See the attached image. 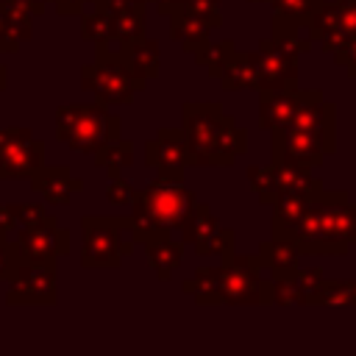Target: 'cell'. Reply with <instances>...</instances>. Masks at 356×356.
Masks as SVG:
<instances>
[{"label": "cell", "mask_w": 356, "mask_h": 356, "mask_svg": "<svg viewBox=\"0 0 356 356\" xmlns=\"http://www.w3.org/2000/svg\"><path fill=\"white\" fill-rule=\"evenodd\" d=\"M275 239L292 242L300 253L342 256L356 242V203L348 192H314L309 209L289 225L273 228Z\"/></svg>", "instance_id": "obj_1"}, {"label": "cell", "mask_w": 356, "mask_h": 356, "mask_svg": "<svg viewBox=\"0 0 356 356\" xmlns=\"http://www.w3.org/2000/svg\"><path fill=\"white\" fill-rule=\"evenodd\" d=\"M186 161L195 164H231L245 147V131L234 125L217 103H186L184 106Z\"/></svg>", "instance_id": "obj_2"}, {"label": "cell", "mask_w": 356, "mask_h": 356, "mask_svg": "<svg viewBox=\"0 0 356 356\" xmlns=\"http://www.w3.org/2000/svg\"><path fill=\"white\" fill-rule=\"evenodd\" d=\"M200 300H228V303H270L273 281L261 278L259 256H234L222 270L197 273Z\"/></svg>", "instance_id": "obj_3"}, {"label": "cell", "mask_w": 356, "mask_h": 356, "mask_svg": "<svg viewBox=\"0 0 356 356\" xmlns=\"http://www.w3.org/2000/svg\"><path fill=\"white\" fill-rule=\"evenodd\" d=\"M192 206H195L192 192H186L181 184H170L167 178H161L159 184L134 195V217H131L134 236L142 242L164 236L172 225H181V220Z\"/></svg>", "instance_id": "obj_4"}, {"label": "cell", "mask_w": 356, "mask_h": 356, "mask_svg": "<svg viewBox=\"0 0 356 356\" xmlns=\"http://www.w3.org/2000/svg\"><path fill=\"white\" fill-rule=\"evenodd\" d=\"M58 136L75 150H103L120 139V120L103 106H64L58 108Z\"/></svg>", "instance_id": "obj_5"}, {"label": "cell", "mask_w": 356, "mask_h": 356, "mask_svg": "<svg viewBox=\"0 0 356 356\" xmlns=\"http://www.w3.org/2000/svg\"><path fill=\"white\" fill-rule=\"evenodd\" d=\"M122 220H106V217H86L83 220V264L86 267H117L120 253L128 250V245L120 239Z\"/></svg>", "instance_id": "obj_6"}, {"label": "cell", "mask_w": 356, "mask_h": 356, "mask_svg": "<svg viewBox=\"0 0 356 356\" xmlns=\"http://www.w3.org/2000/svg\"><path fill=\"white\" fill-rule=\"evenodd\" d=\"M83 86L86 89H95L100 100L125 103L142 86V78H134L131 64H122L120 58H114L108 64L97 61L95 67H86L83 70Z\"/></svg>", "instance_id": "obj_7"}, {"label": "cell", "mask_w": 356, "mask_h": 356, "mask_svg": "<svg viewBox=\"0 0 356 356\" xmlns=\"http://www.w3.org/2000/svg\"><path fill=\"white\" fill-rule=\"evenodd\" d=\"M42 164V145L25 128L0 131V178H19Z\"/></svg>", "instance_id": "obj_8"}, {"label": "cell", "mask_w": 356, "mask_h": 356, "mask_svg": "<svg viewBox=\"0 0 356 356\" xmlns=\"http://www.w3.org/2000/svg\"><path fill=\"white\" fill-rule=\"evenodd\" d=\"M334 122H337V108L334 103H328L320 92H300V103L295 108L292 117V128H300L312 136H317L323 142V147L328 153H334L337 147V136H334Z\"/></svg>", "instance_id": "obj_9"}, {"label": "cell", "mask_w": 356, "mask_h": 356, "mask_svg": "<svg viewBox=\"0 0 356 356\" xmlns=\"http://www.w3.org/2000/svg\"><path fill=\"white\" fill-rule=\"evenodd\" d=\"M261 89H298V56L286 53L275 39H264L253 53Z\"/></svg>", "instance_id": "obj_10"}, {"label": "cell", "mask_w": 356, "mask_h": 356, "mask_svg": "<svg viewBox=\"0 0 356 356\" xmlns=\"http://www.w3.org/2000/svg\"><path fill=\"white\" fill-rule=\"evenodd\" d=\"M58 250H67V234L56 228L53 217H44L36 225H25L19 234V253L33 264H50Z\"/></svg>", "instance_id": "obj_11"}, {"label": "cell", "mask_w": 356, "mask_h": 356, "mask_svg": "<svg viewBox=\"0 0 356 356\" xmlns=\"http://www.w3.org/2000/svg\"><path fill=\"white\" fill-rule=\"evenodd\" d=\"M300 103V89H261L259 125L264 131H281L292 122Z\"/></svg>", "instance_id": "obj_12"}, {"label": "cell", "mask_w": 356, "mask_h": 356, "mask_svg": "<svg viewBox=\"0 0 356 356\" xmlns=\"http://www.w3.org/2000/svg\"><path fill=\"white\" fill-rule=\"evenodd\" d=\"M147 150H156V159H147V161L150 164H159V170H161V175L167 181H172V178L181 175V164L186 161V147H184V136L178 131L164 128L159 134V139L147 145Z\"/></svg>", "instance_id": "obj_13"}, {"label": "cell", "mask_w": 356, "mask_h": 356, "mask_svg": "<svg viewBox=\"0 0 356 356\" xmlns=\"http://www.w3.org/2000/svg\"><path fill=\"white\" fill-rule=\"evenodd\" d=\"M259 261L273 273V278H292L300 270V250L286 239H273L261 245Z\"/></svg>", "instance_id": "obj_14"}, {"label": "cell", "mask_w": 356, "mask_h": 356, "mask_svg": "<svg viewBox=\"0 0 356 356\" xmlns=\"http://www.w3.org/2000/svg\"><path fill=\"white\" fill-rule=\"evenodd\" d=\"M19 292H22V300H28V303H44V300L53 303L56 300V273H53V267L50 264H31V270H25V275H22V289L14 286V292L8 298H14Z\"/></svg>", "instance_id": "obj_15"}, {"label": "cell", "mask_w": 356, "mask_h": 356, "mask_svg": "<svg viewBox=\"0 0 356 356\" xmlns=\"http://www.w3.org/2000/svg\"><path fill=\"white\" fill-rule=\"evenodd\" d=\"M222 83L225 89H259V70L253 53H231V58L222 67Z\"/></svg>", "instance_id": "obj_16"}, {"label": "cell", "mask_w": 356, "mask_h": 356, "mask_svg": "<svg viewBox=\"0 0 356 356\" xmlns=\"http://www.w3.org/2000/svg\"><path fill=\"white\" fill-rule=\"evenodd\" d=\"M273 170H275V181H278V189L281 195L284 192H300V195H312L320 186L317 178H312V170L303 167V164H292V161H273ZM278 195V197H281Z\"/></svg>", "instance_id": "obj_17"}, {"label": "cell", "mask_w": 356, "mask_h": 356, "mask_svg": "<svg viewBox=\"0 0 356 356\" xmlns=\"http://www.w3.org/2000/svg\"><path fill=\"white\" fill-rule=\"evenodd\" d=\"M81 184H75L70 178V170L64 167H50V170H39L36 172V181H33V189L42 192L50 203H70V192L78 189Z\"/></svg>", "instance_id": "obj_18"}, {"label": "cell", "mask_w": 356, "mask_h": 356, "mask_svg": "<svg viewBox=\"0 0 356 356\" xmlns=\"http://www.w3.org/2000/svg\"><path fill=\"white\" fill-rule=\"evenodd\" d=\"M312 306H356V278H337L328 281L323 278V284L314 289V295H309Z\"/></svg>", "instance_id": "obj_19"}, {"label": "cell", "mask_w": 356, "mask_h": 356, "mask_svg": "<svg viewBox=\"0 0 356 356\" xmlns=\"http://www.w3.org/2000/svg\"><path fill=\"white\" fill-rule=\"evenodd\" d=\"M273 3V17H278V19H284V22H292V25H303L306 28V22L312 19V14L317 11V6L323 3V0H270Z\"/></svg>", "instance_id": "obj_20"}, {"label": "cell", "mask_w": 356, "mask_h": 356, "mask_svg": "<svg viewBox=\"0 0 356 356\" xmlns=\"http://www.w3.org/2000/svg\"><path fill=\"white\" fill-rule=\"evenodd\" d=\"M145 245H147L150 261H153V267L159 270V275H161V278H170V270L181 261V245L167 242L164 236L150 239V242H145Z\"/></svg>", "instance_id": "obj_21"}, {"label": "cell", "mask_w": 356, "mask_h": 356, "mask_svg": "<svg viewBox=\"0 0 356 356\" xmlns=\"http://www.w3.org/2000/svg\"><path fill=\"white\" fill-rule=\"evenodd\" d=\"M248 178H250V186L256 189L259 200L261 203H275L281 189H278V181H275V170L273 167H250L248 170Z\"/></svg>", "instance_id": "obj_22"}, {"label": "cell", "mask_w": 356, "mask_h": 356, "mask_svg": "<svg viewBox=\"0 0 356 356\" xmlns=\"http://www.w3.org/2000/svg\"><path fill=\"white\" fill-rule=\"evenodd\" d=\"M145 67V75L159 72V47L153 42H134L131 47V70Z\"/></svg>", "instance_id": "obj_23"}, {"label": "cell", "mask_w": 356, "mask_h": 356, "mask_svg": "<svg viewBox=\"0 0 356 356\" xmlns=\"http://www.w3.org/2000/svg\"><path fill=\"white\" fill-rule=\"evenodd\" d=\"M273 300L281 306H300V303H306V295L300 292L295 275L292 278H273Z\"/></svg>", "instance_id": "obj_24"}, {"label": "cell", "mask_w": 356, "mask_h": 356, "mask_svg": "<svg viewBox=\"0 0 356 356\" xmlns=\"http://www.w3.org/2000/svg\"><path fill=\"white\" fill-rule=\"evenodd\" d=\"M345 36H356V0H331Z\"/></svg>", "instance_id": "obj_25"}, {"label": "cell", "mask_w": 356, "mask_h": 356, "mask_svg": "<svg viewBox=\"0 0 356 356\" xmlns=\"http://www.w3.org/2000/svg\"><path fill=\"white\" fill-rule=\"evenodd\" d=\"M334 61L339 67H345V72L350 78H356V36H348L337 50H334Z\"/></svg>", "instance_id": "obj_26"}, {"label": "cell", "mask_w": 356, "mask_h": 356, "mask_svg": "<svg viewBox=\"0 0 356 356\" xmlns=\"http://www.w3.org/2000/svg\"><path fill=\"white\" fill-rule=\"evenodd\" d=\"M189 11L195 14V17H200L209 28H214L217 25V0H189Z\"/></svg>", "instance_id": "obj_27"}, {"label": "cell", "mask_w": 356, "mask_h": 356, "mask_svg": "<svg viewBox=\"0 0 356 356\" xmlns=\"http://www.w3.org/2000/svg\"><path fill=\"white\" fill-rule=\"evenodd\" d=\"M295 281H298L300 292H303L306 300H309V295H314V289L323 284V270H298Z\"/></svg>", "instance_id": "obj_28"}, {"label": "cell", "mask_w": 356, "mask_h": 356, "mask_svg": "<svg viewBox=\"0 0 356 356\" xmlns=\"http://www.w3.org/2000/svg\"><path fill=\"white\" fill-rule=\"evenodd\" d=\"M19 264L14 261V250L11 248H6V242H3V236H0V278H6V275H14V270H17Z\"/></svg>", "instance_id": "obj_29"}, {"label": "cell", "mask_w": 356, "mask_h": 356, "mask_svg": "<svg viewBox=\"0 0 356 356\" xmlns=\"http://www.w3.org/2000/svg\"><path fill=\"white\" fill-rule=\"evenodd\" d=\"M108 200H114V203H128V200H134V192H131V186H128L125 181H114V184L108 186Z\"/></svg>", "instance_id": "obj_30"}, {"label": "cell", "mask_w": 356, "mask_h": 356, "mask_svg": "<svg viewBox=\"0 0 356 356\" xmlns=\"http://www.w3.org/2000/svg\"><path fill=\"white\" fill-rule=\"evenodd\" d=\"M103 8H111V11H122V8H134V0H97ZM142 3V0H136Z\"/></svg>", "instance_id": "obj_31"}, {"label": "cell", "mask_w": 356, "mask_h": 356, "mask_svg": "<svg viewBox=\"0 0 356 356\" xmlns=\"http://www.w3.org/2000/svg\"><path fill=\"white\" fill-rule=\"evenodd\" d=\"M3 83H6V72H3V67H0V89H3Z\"/></svg>", "instance_id": "obj_32"}, {"label": "cell", "mask_w": 356, "mask_h": 356, "mask_svg": "<svg viewBox=\"0 0 356 356\" xmlns=\"http://www.w3.org/2000/svg\"><path fill=\"white\" fill-rule=\"evenodd\" d=\"M253 3H261V0H253Z\"/></svg>", "instance_id": "obj_33"}]
</instances>
